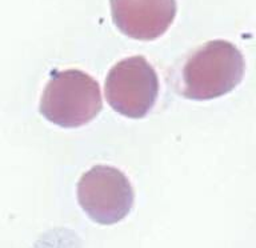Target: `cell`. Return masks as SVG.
Returning <instances> with one entry per match:
<instances>
[{"label": "cell", "mask_w": 256, "mask_h": 248, "mask_svg": "<svg viewBox=\"0 0 256 248\" xmlns=\"http://www.w3.org/2000/svg\"><path fill=\"white\" fill-rule=\"evenodd\" d=\"M244 71V58L234 44L212 40L186 59L178 80L179 94L192 100L216 99L235 90Z\"/></svg>", "instance_id": "obj_1"}, {"label": "cell", "mask_w": 256, "mask_h": 248, "mask_svg": "<svg viewBox=\"0 0 256 248\" xmlns=\"http://www.w3.org/2000/svg\"><path fill=\"white\" fill-rule=\"evenodd\" d=\"M103 107L99 83L80 70L55 72L44 88L40 114L64 128L82 127L98 116Z\"/></svg>", "instance_id": "obj_2"}, {"label": "cell", "mask_w": 256, "mask_h": 248, "mask_svg": "<svg viewBox=\"0 0 256 248\" xmlns=\"http://www.w3.org/2000/svg\"><path fill=\"white\" fill-rule=\"evenodd\" d=\"M104 94L114 111L126 118L142 119L158 100L159 78L144 56H131L110 70Z\"/></svg>", "instance_id": "obj_3"}, {"label": "cell", "mask_w": 256, "mask_h": 248, "mask_svg": "<svg viewBox=\"0 0 256 248\" xmlns=\"http://www.w3.org/2000/svg\"><path fill=\"white\" fill-rule=\"evenodd\" d=\"M78 202L94 222L110 226L131 212L135 192L123 172L100 164L82 175L78 183Z\"/></svg>", "instance_id": "obj_4"}, {"label": "cell", "mask_w": 256, "mask_h": 248, "mask_svg": "<svg viewBox=\"0 0 256 248\" xmlns=\"http://www.w3.org/2000/svg\"><path fill=\"white\" fill-rule=\"evenodd\" d=\"M118 30L136 40H155L171 27L176 0H110Z\"/></svg>", "instance_id": "obj_5"}]
</instances>
